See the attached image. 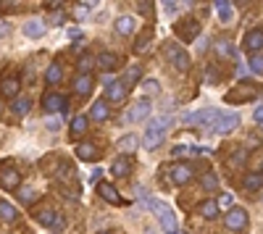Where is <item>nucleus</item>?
<instances>
[{"label": "nucleus", "mask_w": 263, "mask_h": 234, "mask_svg": "<svg viewBox=\"0 0 263 234\" xmlns=\"http://www.w3.org/2000/svg\"><path fill=\"white\" fill-rule=\"evenodd\" d=\"M171 126H174V119H169V116H158V119L147 121L145 137H142V147H147V150L161 147V142L166 140V134H169Z\"/></svg>", "instance_id": "obj_1"}, {"label": "nucleus", "mask_w": 263, "mask_h": 234, "mask_svg": "<svg viewBox=\"0 0 263 234\" xmlns=\"http://www.w3.org/2000/svg\"><path fill=\"white\" fill-rule=\"evenodd\" d=\"M145 208H147L150 213H156V216H158V221L163 224L166 234H169V232H179V224H176L174 211H171V208L166 205L163 200H158V198H147V200H145Z\"/></svg>", "instance_id": "obj_2"}, {"label": "nucleus", "mask_w": 263, "mask_h": 234, "mask_svg": "<svg viewBox=\"0 0 263 234\" xmlns=\"http://www.w3.org/2000/svg\"><path fill=\"white\" fill-rule=\"evenodd\" d=\"M261 92H263V87H258V84L240 82V84H234V87L227 92V100L229 103H247V100H253V97L261 95Z\"/></svg>", "instance_id": "obj_3"}, {"label": "nucleus", "mask_w": 263, "mask_h": 234, "mask_svg": "<svg viewBox=\"0 0 263 234\" xmlns=\"http://www.w3.org/2000/svg\"><path fill=\"white\" fill-rule=\"evenodd\" d=\"M163 55L169 58V63L174 66L176 71H190V55L179 48L176 42H166L163 45Z\"/></svg>", "instance_id": "obj_4"}, {"label": "nucleus", "mask_w": 263, "mask_h": 234, "mask_svg": "<svg viewBox=\"0 0 263 234\" xmlns=\"http://www.w3.org/2000/svg\"><path fill=\"white\" fill-rule=\"evenodd\" d=\"M210 126H213L216 134H232L240 126V113H234V110H219V116H216V121Z\"/></svg>", "instance_id": "obj_5"}, {"label": "nucleus", "mask_w": 263, "mask_h": 234, "mask_svg": "<svg viewBox=\"0 0 263 234\" xmlns=\"http://www.w3.org/2000/svg\"><path fill=\"white\" fill-rule=\"evenodd\" d=\"M103 87H105V100L116 103V106H119V103H124L126 92H129V90L121 84V79H116V76H105V79H103Z\"/></svg>", "instance_id": "obj_6"}, {"label": "nucleus", "mask_w": 263, "mask_h": 234, "mask_svg": "<svg viewBox=\"0 0 263 234\" xmlns=\"http://www.w3.org/2000/svg\"><path fill=\"white\" fill-rule=\"evenodd\" d=\"M150 110H153L150 100H137L129 110H126L124 116H121V121H126V124H137V121H147Z\"/></svg>", "instance_id": "obj_7"}, {"label": "nucleus", "mask_w": 263, "mask_h": 234, "mask_svg": "<svg viewBox=\"0 0 263 234\" xmlns=\"http://www.w3.org/2000/svg\"><path fill=\"white\" fill-rule=\"evenodd\" d=\"M174 35L182 37L184 42L197 40V35H200V21H195V18H184V21H176V24H174Z\"/></svg>", "instance_id": "obj_8"}, {"label": "nucleus", "mask_w": 263, "mask_h": 234, "mask_svg": "<svg viewBox=\"0 0 263 234\" xmlns=\"http://www.w3.org/2000/svg\"><path fill=\"white\" fill-rule=\"evenodd\" d=\"M216 116H219V108H203V110H192V113L184 116V124H192V126H197V124H213L216 121Z\"/></svg>", "instance_id": "obj_9"}, {"label": "nucleus", "mask_w": 263, "mask_h": 234, "mask_svg": "<svg viewBox=\"0 0 263 234\" xmlns=\"http://www.w3.org/2000/svg\"><path fill=\"white\" fill-rule=\"evenodd\" d=\"M227 229L229 232H245L247 229V213L242 208H232L227 213Z\"/></svg>", "instance_id": "obj_10"}, {"label": "nucleus", "mask_w": 263, "mask_h": 234, "mask_svg": "<svg viewBox=\"0 0 263 234\" xmlns=\"http://www.w3.org/2000/svg\"><path fill=\"white\" fill-rule=\"evenodd\" d=\"M169 177H171L174 184L182 187V184H190L192 177H195V171H192V166H187V163H174L171 171H169Z\"/></svg>", "instance_id": "obj_11"}, {"label": "nucleus", "mask_w": 263, "mask_h": 234, "mask_svg": "<svg viewBox=\"0 0 263 234\" xmlns=\"http://www.w3.org/2000/svg\"><path fill=\"white\" fill-rule=\"evenodd\" d=\"M42 108L48 110V113H58V110H61V113H66L69 106H66V97H63L61 92H48L42 97Z\"/></svg>", "instance_id": "obj_12"}, {"label": "nucleus", "mask_w": 263, "mask_h": 234, "mask_svg": "<svg viewBox=\"0 0 263 234\" xmlns=\"http://www.w3.org/2000/svg\"><path fill=\"white\" fill-rule=\"evenodd\" d=\"M98 195L105 200V203H111V205H124V198L116 192V187H113L111 181H100V184H98Z\"/></svg>", "instance_id": "obj_13"}, {"label": "nucleus", "mask_w": 263, "mask_h": 234, "mask_svg": "<svg viewBox=\"0 0 263 234\" xmlns=\"http://www.w3.org/2000/svg\"><path fill=\"white\" fill-rule=\"evenodd\" d=\"M92 87H95L92 74H79L74 79V95L76 97H89V95H92Z\"/></svg>", "instance_id": "obj_14"}, {"label": "nucleus", "mask_w": 263, "mask_h": 234, "mask_svg": "<svg viewBox=\"0 0 263 234\" xmlns=\"http://www.w3.org/2000/svg\"><path fill=\"white\" fill-rule=\"evenodd\" d=\"M18 184H21V174H18L16 168L0 171V187H3V190H16Z\"/></svg>", "instance_id": "obj_15"}, {"label": "nucleus", "mask_w": 263, "mask_h": 234, "mask_svg": "<svg viewBox=\"0 0 263 234\" xmlns=\"http://www.w3.org/2000/svg\"><path fill=\"white\" fill-rule=\"evenodd\" d=\"M213 50H216V55L219 58H224V61H237V50H234V45L229 42V40H216V45H213Z\"/></svg>", "instance_id": "obj_16"}, {"label": "nucleus", "mask_w": 263, "mask_h": 234, "mask_svg": "<svg viewBox=\"0 0 263 234\" xmlns=\"http://www.w3.org/2000/svg\"><path fill=\"white\" fill-rule=\"evenodd\" d=\"M245 50H247V53H253V55L263 50V32H261V29L247 32V37H245Z\"/></svg>", "instance_id": "obj_17"}, {"label": "nucleus", "mask_w": 263, "mask_h": 234, "mask_svg": "<svg viewBox=\"0 0 263 234\" xmlns=\"http://www.w3.org/2000/svg\"><path fill=\"white\" fill-rule=\"evenodd\" d=\"M18 90H21V79H18V76H5V79L0 82V92L5 97H18Z\"/></svg>", "instance_id": "obj_18"}, {"label": "nucleus", "mask_w": 263, "mask_h": 234, "mask_svg": "<svg viewBox=\"0 0 263 234\" xmlns=\"http://www.w3.org/2000/svg\"><path fill=\"white\" fill-rule=\"evenodd\" d=\"M21 32H24V37H29V40H37V37L45 35V24L37 21V18H29V21H24Z\"/></svg>", "instance_id": "obj_19"}, {"label": "nucleus", "mask_w": 263, "mask_h": 234, "mask_svg": "<svg viewBox=\"0 0 263 234\" xmlns=\"http://www.w3.org/2000/svg\"><path fill=\"white\" fill-rule=\"evenodd\" d=\"M111 174H113V177H129V174H132V158H129V155H121V158L113 161Z\"/></svg>", "instance_id": "obj_20"}, {"label": "nucleus", "mask_w": 263, "mask_h": 234, "mask_svg": "<svg viewBox=\"0 0 263 234\" xmlns=\"http://www.w3.org/2000/svg\"><path fill=\"white\" fill-rule=\"evenodd\" d=\"M216 11H219V21L221 24H232L234 18V8H232V0H213Z\"/></svg>", "instance_id": "obj_21"}, {"label": "nucleus", "mask_w": 263, "mask_h": 234, "mask_svg": "<svg viewBox=\"0 0 263 234\" xmlns=\"http://www.w3.org/2000/svg\"><path fill=\"white\" fill-rule=\"evenodd\" d=\"M108 113H111V108H108L105 97H103V100H95V103H92L89 119H92V121H105V119H108Z\"/></svg>", "instance_id": "obj_22"}, {"label": "nucleus", "mask_w": 263, "mask_h": 234, "mask_svg": "<svg viewBox=\"0 0 263 234\" xmlns=\"http://www.w3.org/2000/svg\"><path fill=\"white\" fill-rule=\"evenodd\" d=\"M100 150L92 145V142H82V145H76V158L82 161H98Z\"/></svg>", "instance_id": "obj_23"}, {"label": "nucleus", "mask_w": 263, "mask_h": 234, "mask_svg": "<svg viewBox=\"0 0 263 234\" xmlns=\"http://www.w3.org/2000/svg\"><path fill=\"white\" fill-rule=\"evenodd\" d=\"M121 63V58L116 55V53H100L98 55V66L103 69V71H113Z\"/></svg>", "instance_id": "obj_24"}, {"label": "nucleus", "mask_w": 263, "mask_h": 234, "mask_svg": "<svg viewBox=\"0 0 263 234\" xmlns=\"http://www.w3.org/2000/svg\"><path fill=\"white\" fill-rule=\"evenodd\" d=\"M16 218H18L16 205H11V203H5V200H0V221H5V224H14Z\"/></svg>", "instance_id": "obj_25"}, {"label": "nucleus", "mask_w": 263, "mask_h": 234, "mask_svg": "<svg viewBox=\"0 0 263 234\" xmlns=\"http://www.w3.org/2000/svg\"><path fill=\"white\" fill-rule=\"evenodd\" d=\"M140 74H142V69H140V66H129V69H126V74L121 76V84H124L126 90H132L134 84L140 82Z\"/></svg>", "instance_id": "obj_26"}, {"label": "nucleus", "mask_w": 263, "mask_h": 234, "mask_svg": "<svg viewBox=\"0 0 263 234\" xmlns=\"http://www.w3.org/2000/svg\"><path fill=\"white\" fill-rule=\"evenodd\" d=\"M87 116H74L71 119V140H79L82 134L87 132Z\"/></svg>", "instance_id": "obj_27"}, {"label": "nucleus", "mask_w": 263, "mask_h": 234, "mask_svg": "<svg viewBox=\"0 0 263 234\" xmlns=\"http://www.w3.org/2000/svg\"><path fill=\"white\" fill-rule=\"evenodd\" d=\"M242 184H245V190H247V192H258L261 187H263V171L247 174V177H245V181H242Z\"/></svg>", "instance_id": "obj_28"}, {"label": "nucleus", "mask_w": 263, "mask_h": 234, "mask_svg": "<svg viewBox=\"0 0 263 234\" xmlns=\"http://www.w3.org/2000/svg\"><path fill=\"white\" fill-rule=\"evenodd\" d=\"M197 211H200V216L203 218H210V221H213V218H219V205H216V200H205V203H200V208H197Z\"/></svg>", "instance_id": "obj_29"}, {"label": "nucleus", "mask_w": 263, "mask_h": 234, "mask_svg": "<svg viewBox=\"0 0 263 234\" xmlns=\"http://www.w3.org/2000/svg\"><path fill=\"white\" fill-rule=\"evenodd\" d=\"M116 32L121 37H129L132 32H134V18L132 16H119L116 18Z\"/></svg>", "instance_id": "obj_30"}, {"label": "nucleus", "mask_w": 263, "mask_h": 234, "mask_svg": "<svg viewBox=\"0 0 263 234\" xmlns=\"http://www.w3.org/2000/svg\"><path fill=\"white\" fill-rule=\"evenodd\" d=\"M63 79V69H61V63H50L48 71H45V82L48 84H58Z\"/></svg>", "instance_id": "obj_31"}, {"label": "nucleus", "mask_w": 263, "mask_h": 234, "mask_svg": "<svg viewBox=\"0 0 263 234\" xmlns=\"http://www.w3.org/2000/svg\"><path fill=\"white\" fill-rule=\"evenodd\" d=\"M29 108H32V100H29V97H14V103H11V110H14L16 116H24Z\"/></svg>", "instance_id": "obj_32"}, {"label": "nucleus", "mask_w": 263, "mask_h": 234, "mask_svg": "<svg viewBox=\"0 0 263 234\" xmlns=\"http://www.w3.org/2000/svg\"><path fill=\"white\" fill-rule=\"evenodd\" d=\"M200 187H203V190H208V192H216V190H219V177H216V174H203Z\"/></svg>", "instance_id": "obj_33"}, {"label": "nucleus", "mask_w": 263, "mask_h": 234, "mask_svg": "<svg viewBox=\"0 0 263 234\" xmlns=\"http://www.w3.org/2000/svg\"><path fill=\"white\" fill-rule=\"evenodd\" d=\"M216 205H219V211H232L234 205V195L232 192H221L219 200H216Z\"/></svg>", "instance_id": "obj_34"}, {"label": "nucleus", "mask_w": 263, "mask_h": 234, "mask_svg": "<svg viewBox=\"0 0 263 234\" xmlns=\"http://www.w3.org/2000/svg\"><path fill=\"white\" fill-rule=\"evenodd\" d=\"M95 66V58L92 55H82L79 61H76V69H79V74H89Z\"/></svg>", "instance_id": "obj_35"}, {"label": "nucleus", "mask_w": 263, "mask_h": 234, "mask_svg": "<svg viewBox=\"0 0 263 234\" xmlns=\"http://www.w3.org/2000/svg\"><path fill=\"white\" fill-rule=\"evenodd\" d=\"M150 37H153V35L145 29L142 35H140V40L134 42V53H145V50H147V45H150Z\"/></svg>", "instance_id": "obj_36"}, {"label": "nucleus", "mask_w": 263, "mask_h": 234, "mask_svg": "<svg viewBox=\"0 0 263 234\" xmlns=\"http://www.w3.org/2000/svg\"><path fill=\"white\" fill-rule=\"evenodd\" d=\"M119 147H121L124 153H132L134 147H137V137H134V134H126V137H121V140H119Z\"/></svg>", "instance_id": "obj_37"}, {"label": "nucleus", "mask_w": 263, "mask_h": 234, "mask_svg": "<svg viewBox=\"0 0 263 234\" xmlns=\"http://www.w3.org/2000/svg\"><path fill=\"white\" fill-rule=\"evenodd\" d=\"M247 69L253 71V74H263V55H261V53H255V55L247 61Z\"/></svg>", "instance_id": "obj_38"}, {"label": "nucleus", "mask_w": 263, "mask_h": 234, "mask_svg": "<svg viewBox=\"0 0 263 234\" xmlns=\"http://www.w3.org/2000/svg\"><path fill=\"white\" fill-rule=\"evenodd\" d=\"M37 221H40L42 226H50V229H53V221H55V213H53V211H40V213H37Z\"/></svg>", "instance_id": "obj_39"}, {"label": "nucleus", "mask_w": 263, "mask_h": 234, "mask_svg": "<svg viewBox=\"0 0 263 234\" xmlns=\"http://www.w3.org/2000/svg\"><path fill=\"white\" fill-rule=\"evenodd\" d=\"M140 16H153V0H137Z\"/></svg>", "instance_id": "obj_40"}, {"label": "nucleus", "mask_w": 263, "mask_h": 234, "mask_svg": "<svg viewBox=\"0 0 263 234\" xmlns=\"http://www.w3.org/2000/svg\"><path fill=\"white\" fill-rule=\"evenodd\" d=\"M142 90H145L147 95H158V92H161V87H158V82H153V79L142 82Z\"/></svg>", "instance_id": "obj_41"}, {"label": "nucleus", "mask_w": 263, "mask_h": 234, "mask_svg": "<svg viewBox=\"0 0 263 234\" xmlns=\"http://www.w3.org/2000/svg\"><path fill=\"white\" fill-rule=\"evenodd\" d=\"M179 5H182L179 0H163V11H166V14H176Z\"/></svg>", "instance_id": "obj_42"}, {"label": "nucleus", "mask_w": 263, "mask_h": 234, "mask_svg": "<svg viewBox=\"0 0 263 234\" xmlns=\"http://www.w3.org/2000/svg\"><path fill=\"white\" fill-rule=\"evenodd\" d=\"M205 82H219V69H216V66L205 69Z\"/></svg>", "instance_id": "obj_43"}, {"label": "nucleus", "mask_w": 263, "mask_h": 234, "mask_svg": "<svg viewBox=\"0 0 263 234\" xmlns=\"http://www.w3.org/2000/svg\"><path fill=\"white\" fill-rule=\"evenodd\" d=\"M18 200L21 203H32L35 200V190H18Z\"/></svg>", "instance_id": "obj_44"}, {"label": "nucleus", "mask_w": 263, "mask_h": 234, "mask_svg": "<svg viewBox=\"0 0 263 234\" xmlns=\"http://www.w3.org/2000/svg\"><path fill=\"white\" fill-rule=\"evenodd\" d=\"M245 158H247V150H237L232 161H234V166H240V163H242V161H245Z\"/></svg>", "instance_id": "obj_45"}, {"label": "nucleus", "mask_w": 263, "mask_h": 234, "mask_svg": "<svg viewBox=\"0 0 263 234\" xmlns=\"http://www.w3.org/2000/svg\"><path fill=\"white\" fill-rule=\"evenodd\" d=\"M11 35V24L8 21H0V40H3V37H8Z\"/></svg>", "instance_id": "obj_46"}, {"label": "nucleus", "mask_w": 263, "mask_h": 234, "mask_svg": "<svg viewBox=\"0 0 263 234\" xmlns=\"http://www.w3.org/2000/svg\"><path fill=\"white\" fill-rule=\"evenodd\" d=\"M187 153H192L190 147H184V145H179V147H174V150H171V155H174V158H179V155H187Z\"/></svg>", "instance_id": "obj_47"}, {"label": "nucleus", "mask_w": 263, "mask_h": 234, "mask_svg": "<svg viewBox=\"0 0 263 234\" xmlns=\"http://www.w3.org/2000/svg\"><path fill=\"white\" fill-rule=\"evenodd\" d=\"M53 229H66V218H63V216H58V213H55V221H53Z\"/></svg>", "instance_id": "obj_48"}, {"label": "nucleus", "mask_w": 263, "mask_h": 234, "mask_svg": "<svg viewBox=\"0 0 263 234\" xmlns=\"http://www.w3.org/2000/svg\"><path fill=\"white\" fill-rule=\"evenodd\" d=\"M253 121H258V124H263V106L255 108V113H253Z\"/></svg>", "instance_id": "obj_49"}, {"label": "nucleus", "mask_w": 263, "mask_h": 234, "mask_svg": "<svg viewBox=\"0 0 263 234\" xmlns=\"http://www.w3.org/2000/svg\"><path fill=\"white\" fill-rule=\"evenodd\" d=\"M58 126H61V124H58V121H55V119H50V121H48V129H50V132H55V129H58Z\"/></svg>", "instance_id": "obj_50"}, {"label": "nucleus", "mask_w": 263, "mask_h": 234, "mask_svg": "<svg viewBox=\"0 0 263 234\" xmlns=\"http://www.w3.org/2000/svg\"><path fill=\"white\" fill-rule=\"evenodd\" d=\"M11 5H16V0H3V3H0V8L5 11V8H11Z\"/></svg>", "instance_id": "obj_51"}, {"label": "nucleus", "mask_w": 263, "mask_h": 234, "mask_svg": "<svg viewBox=\"0 0 263 234\" xmlns=\"http://www.w3.org/2000/svg\"><path fill=\"white\" fill-rule=\"evenodd\" d=\"M100 3V0H87V5H98Z\"/></svg>", "instance_id": "obj_52"}, {"label": "nucleus", "mask_w": 263, "mask_h": 234, "mask_svg": "<svg viewBox=\"0 0 263 234\" xmlns=\"http://www.w3.org/2000/svg\"><path fill=\"white\" fill-rule=\"evenodd\" d=\"M179 3H182V5H192V0H179Z\"/></svg>", "instance_id": "obj_53"}, {"label": "nucleus", "mask_w": 263, "mask_h": 234, "mask_svg": "<svg viewBox=\"0 0 263 234\" xmlns=\"http://www.w3.org/2000/svg\"><path fill=\"white\" fill-rule=\"evenodd\" d=\"M258 134H261V137H263V124H258Z\"/></svg>", "instance_id": "obj_54"}, {"label": "nucleus", "mask_w": 263, "mask_h": 234, "mask_svg": "<svg viewBox=\"0 0 263 234\" xmlns=\"http://www.w3.org/2000/svg\"><path fill=\"white\" fill-rule=\"evenodd\" d=\"M237 3H247V0H237Z\"/></svg>", "instance_id": "obj_55"}, {"label": "nucleus", "mask_w": 263, "mask_h": 234, "mask_svg": "<svg viewBox=\"0 0 263 234\" xmlns=\"http://www.w3.org/2000/svg\"><path fill=\"white\" fill-rule=\"evenodd\" d=\"M0 113H3V103H0Z\"/></svg>", "instance_id": "obj_56"}, {"label": "nucleus", "mask_w": 263, "mask_h": 234, "mask_svg": "<svg viewBox=\"0 0 263 234\" xmlns=\"http://www.w3.org/2000/svg\"><path fill=\"white\" fill-rule=\"evenodd\" d=\"M100 234H111V232H100Z\"/></svg>", "instance_id": "obj_57"}, {"label": "nucleus", "mask_w": 263, "mask_h": 234, "mask_svg": "<svg viewBox=\"0 0 263 234\" xmlns=\"http://www.w3.org/2000/svg\"><path fill=\"white\" fill-rule=\"evenodd\" d=\"M169 234H179V232H169Z\"/></svg>", "instance_id": "obj_58"}]
</instances>
